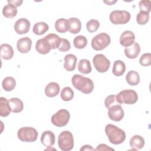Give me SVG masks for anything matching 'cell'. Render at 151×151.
I'll use <instances>...</instances> for the list:
<instances>
[{"instance_id":"31","label":"cell","mask_w":151,"mask_h":151,"mask_svg":"<svg viewBox=\"0 0 151 151\" xmlns=\"http://www.w3.org/2000/svg\"><path fill=\"white\" fill-rule=\"evenodd\" d=\"M2 86L5 91H11L16 86V81L12 77H6L2 80Z\"/></svg>"},{"instance_id":"35","label":"cell","mask_w":151,"mask_h":151,"mask_svg":"<svg viewBox=\"0 0 151 151\" xmlns=\"http://www.w3.org/2000/svg\"><path fill=\"white\" fill-rule=\"evenodd\" d=\"M99 27H100L99 21L97 19H92L88 21L86 24L87 29L90 33L96 32L99 29Z\"/></svg>"},{"instance_id":"25","label":"cell","mask_w":151,"mask_h":151,"mask_svg":"<svg viewBox=\"0 0 151 151\" xmlns=\"http://www.w3.org/2000/svg\"><path fill=\"white\" fill-rule=\"evenodd\" d=\"M126 70V65L121 60H116L114 62L112 73L115 76H122Z\"/></svg>"},{"instance_id":"4","label":"cell","mask_w":151,"mask_h":151,"mask_svg":"<svg viewBox=\"0 0 151 151\" xmlns=\"http://www.w3.org/2000/svg\"><path fill=\"white\" fill-rule=\"evenodd\" d=\"M116 100L120 104H133L137 102L138 100V95L133 90H124L120 91L116 95Z\"/></svg>"},{"instance_id":"9","label":"cell","mask_w":151,"mask_h":151,"mask_svg":"<svg viewBox=\"0 0 151 151\" xmlns=\"http://www.w3.org/2000/svg\"><path fill=\"white\" fill-rule=\"evenodd\" d=\"M93 63L96 70L99 73H105L108 71L110 61L106 56L101 54H98L94 55L93 58Z\"/></svg>"},{"instance_id":"6","label":"cell","mask_w":151,"mask_h":151,"mask_svg":"<svg viewBox=\"0 0 151 151\" xmlns=\"http://www.w3.org/2000/svg\"><path fill=\"white\" fill-rule=\"evenodd\" d=\"M110 42V35L106 32H101L93 38L91 44L94 50L100 51L107 47Z\"/></svg>"},{"instance_id":"37","label":"cell","mask_w":151,"mask_h":151,"mask_svg":"<svg viewBox=\"0 0 151 151\" xmlns=\"http://www.w3.org/2000/svg\"><path fill=\"white\" fill-rule=\"evenodd\" d=\"M140 64L143 67H147L151 64V54L149 52L143 54L139 60Z\"/></svg>"},{"instance_id":"15","label":"cell","mask_w":151,"mask_h":151,"mask_svg":"<svg viewBox=\"0 0 151 151\" xmlns=\"http://www.w3.org/2000/svg\"><path fill=\"white\" fill-rule=\"evenodd\" d=\"M140 45L136 42H134L132 45L129 47H125L124 54L126 57L130 59L136 58L140 54Z\"/></svg>"},{"instance_id":"22","label":"cell","mask_w":151,"mask_h":151,"mask_svg":"<svg viewBox=\"0 0 151 151\" xmlns=\"http://www.w3.org/2000/svg\"><path fill=\"white\" fill-rule=\"evenodd\" d=\"M55 30L61 33H64L69 31L70 24L68 20L65 18H59L55 22Z\"/></svg>"},{"instance_id":"41","label":"cell","mask_w":151,"mask_h":151,"mask_svg":"<svg viewBox=\"0 0 151 151\" xmlns=\"http://www.w3.org/2000/svg\"><path fill=\"white\" fill-rule=\"evenodd\" d=\"M7 2H8V4H11L14 6H15L16 7H18L22 4L23 1L22 0H9V1L8 0Z\"/></svg>"},{"instance_id":"21","label":"cell","mask_w":151,"mask_h":151,"mask_svg":"<svg viewBox=\"0 0 151 151\" xmlns=\"http://www.w3.org/2000/svg\"><path fill=\"white\" fill-rule=\"evenodd\" d=\"M9 104L11 111L13 113H19L24 109V104L21 100L17 97H13L9 99Z\"/></svg>"},{"instance_id":"18","label":"cell","mask_w":151,"mask_h":151,"mask_svg":"<svg viewBox=\"0 0 151 151\" xmlns=\"http://www.w3.org/2000/svg\"><path fill=\"white\" fill-rule=\"evenodd\" d=\"M35 49L38 53L41 54H46L50 51L51 48L50 47L47 40L44 37L43 38L40 39L37 41Z\"/></svg>"},{"instance_id":"1","label":"cell","mask_w":151,"mask_h":151,"mask_svg":"<svg viewBox=\"0 0 151 151\" xmlns=\"http://www.w3.org/2000/svg\"><path fill=\"white\" fill-rule=\"evenodd\" d=\"M71 83L74 88L84 94H90L94 89L93 81L80 74H74L71 78Z\"/></svg>"},{"instance_id":"8","label":"cell","mask_w":151,"mask_h":151,"mask_svg":"<svg viewBox=\"0 0 151 151\" xmlns=\"http://www.w3.org/2000/svg\"><path fill=\"white\" fill-rule=\"evenodd\" d=\"M70 119L69 111L65 109H60L52 116L51 121L57 127H63L67 124Z\"/></svg>"},{"instance_id":"29","label":"cell","mask_w":151,"mask_h":151,"mask_svg":"<svg viewBox=\"0 0 151 151\" xmlns=\"http://www.w3.org/2000/svg\"><path fill=\"white\" fill-rule=\"evenodd\" d=\"M78 70L82 74H89L91 71L90 62L87 59H81L78 64Z\"/></svg>"},{"instance_id":"42","label":"cell","mask_w":151,"mask_h":151,"mask_svg":"<svg viewBox=\"0 0 151 151\" xmlns=\"http://www.w3.org/2000/svg\"><path fill=\"white\" fill-rule=\"evenodd\" d=\"M81 151H86V150H96L91 146L88 145H86L82 146V147L80 149Z\"/></svg>"},{"instance_id":"11","label":"cell","mask_w":151,"mask_h":151,"mask_svg":"<svg viewBox=\"0 0 151 151\" xmlns=\"http://www.w3.org/2000/svg\"><path fill=\"white\" fill-rule=\"evenodd\" d=\"M30 22L26 18H22L18 19L14 24V29L18 34H27L30 28Z\"/></svg>"},{"instance_id":"26","label":"cell","mask_w":151,"mask_h":151,"mask_svg":"<svg viewBox=\"0 0 151 151\" xmlns=\"http://www.w3.org/2000/svg\"><path fill=\"white\" fill-rule=\"evenodd\" d=\"M11 111L9 100L5 97H1L0 98V116L1 117H6L9 115Z\"/></svg>"},{"instance_id":"38","label":"cell","mask_w":151,"mask_h":151,"mask_svg":"<svg viewBox=\"0 0 151 151\" xmlns=\"http://www.w3.org/2000/svg\"><path fill=\"white\" fill-rule=\"evenodd\" d=\"M140 11H145L149 13L151 9V2L149 0H143L139 2Z\"/></svg>"},{"instance_id":"33","label":"cell","mask_w":151,"mask_h":151,"mask_svg":"<svg viewBox=\"0 0 151 151\" xmlns=\"http://www.w3.org/2000/svg\"><path fill=\"white\" fill-rule=\"evenodd\" d=\"M74 94L73 90L70 87H65L61 90L60 97L63 101H68L73 99Z\"/></svg>"},{"instance_id":"17","label":"cell","mask_w":151,"mask_h":151,"mask_svg":"<svg viewBox=\"0 0 151 151\" xmlns=\"http://www.w3.org/2000/svg\"><path fill=\"white\" fill-rule=\"evenodd\" d=\"M0 55L2 58L8 60L14 56V50L12 47L8 44H2L0 46Z\"/></svg>"},{"instance_id":"36","label":"cell","mask_w":151,"mask_h":151,"mask_svg":"<svg viewBox=\"0 0 151 151\" xmlns=\"http://www.w3.org/2000/svg\"><path fill=\"white\" fill-rule=\"evenodd\" d=\"M104 104H105V106L106 107V108H107V109H109V107H110L114 105H116V104L121 105L117 101L116 95H114V94H111V95L108 96L104 100Z\"/></svg>"},{"instance_id":"28","label":"cell","mask_w":151,"mask_h":151,"mask_svg":"<svg viewBox=\"0 0 151 151\" xmlns=\"http://www.w3.org/2000/svg\"><path fill=\"white\" fill-rule=\"evenodd\" d=\"M2 14L6 18H12L17 14V7L11 4H8L3 8Z\"/></svg>"},{"instance_id":"23","label":"cell","mask_w":151,"mask_h":151,"mask_svg":"<svg viewBox=\"0 0 151 151\" xmlns=\"http://www.w3.org/2000/svg\"><path fill=\"white\" fill-rule=\"evenodd\" d=\"M44 38L49 44L51 49L58 48L61 38L58 35L54 33H51L44 37Z\"/></svg>"},{"instance_id":"24","label":"cell","mask_w":151,"mask_h":151,"mask_svg":"<svg viewBox=\"0 0 151 151\" xmlns=\"http://www.w3.org/2000/svg\"><path fill=\"white\" fill-rule=\"evenodd\" d=\"M68 22L70 24L69 32L73 34H78L81 28V23L80 19L74 17L70 18Z\"/></svg>"},{"instance_id":"13","label":"cell","mask_w":151,"mask_h":151,"mask_svg":"<svg viewBox=\"0 0 151 151\" xmlns=\"http://www.w3.org/2000/svg\"><path fill=\"white\" fill-rule=\"evenodd\" d=\"M135 40V35L134 33L129 30L124 31L120 35L119 42L120 44L124 47H129L133 44Z\"/></svg>"},{"instance_id":"3","label":"cell","mask_w":151,"mask_h":151,"mask_svg":"<svg viewBox=\"0 0 151 151\" xmlns=\"http://www.w3.org/2000/svg\"><path fill=\"white\" fill-rule=\"evenodd\" d=\"M58 145L63 151H69L73 149L74 137L73 134L68 131L62 132L58 137Z\"/></svg>"},{"instance_id":"39","label":"cell","mask_w":151,"mask_h":151,"mask_svg":"<svg viewBox=\"0 0 151 151\" xmlns=\"http://www.w3.org/2000/svg\"><path fill=\"white\" fill-rule=\"evenodd\" d=\"M71 48V45L69 41L65 38H61L60 44L58 48V50L61 52H65L68 51Z\"/></svg>"},{"instance_id":"14","label":"cell","mask_w":151,"mask_h":151,"mask_svg":"<svg viewBox=\"0 0 151 151\" xmlns=\"http://www.w3.org/2000/svg\"><path fill=\"white\" fill-rule=\"evenodd\" d=\"M55 141V134L53 132L50 130L44 131L41 136V143L47 147H52Z\"/></svg>"},{"instance_id":"20","label":"cell","mask_w":151,"mask_h":151,"mask_svg":"<svg viewBox=\"0 0 151 151\" xmlns=\"http://www.w3.org/2000/svg\"><path fill=\"white\" fill-rule=\"evenodd\" d=\"M145 145V140L140 135H134L130 140V146L132 150L142 149Z\"/></svg>"},{"instance_id":"7","label":"cell","mask_w":151,"mask_h":151,"mask_svg":"<svg viewBox=\"0 0 151 151\" xmlns=\"http://www.w3.org/2000/svg\"><path fill=\"white\" fill-rule=\"evenodd\" d=\"M130 14L125 10H114L111 12L109 19L114 25L125 24L130 19Z\"/></svg>"},{"instance_id":"43","label":"cell","mask_w":151,"mask_h":151,"mask_svg":"<svg viewBox=\"0 0 151 151\" xmlns=\"http://www.w3.org/2000/svg\"><path fill=\"white\" fill-rule=\"evenodd\" d=\"M103 2L104 3H106L107 4L109 5H111L114 4V3H116L117 2V1H103Z\"/></svg>"},{"instance_id":"34","label":"cell","mask_w":151,"mask_h":151,"mask_svg":"<svg viewBox=\"0 0 151 151\" xmlns=\"http://www.w3.org/2000/svg\"><path fill=\"white\" fill-rule=\"evenodd\" d=\"M149 19V13L145 11H140L136 16V21L139 25L146 24Z\"/></svg>"},{"instance_id":"5","label":"cell","mask_w":151,"mask_h":151,"mask_svg":"<svg viewBox=\"0 0 151 151\" xmlns=\"http://www.w3.org/2000/svg\"><path fill=\"white\" fill-rule=\"evenodd\" d=\"M38 133L37 130L32 127H21L17 133L18 139L25 142H33L37 140Z\"/></svg>"},{"instance_id":"32","label":"cell","mask_w":151,"mask_h":151,"mask_svg":"<svg viewBox=\"0 0 151 151\" xmlns=\"http://www.w3.org/2000/svg\"><path fill=\"white\" fill-rule=\"evenodd\" d=\"M74 47L77 49H83L85 48L87 44V40L83 35H78L73 40Z\"/></svg>"},{"instance_id":"10","label":"cell","mask_w":151,"mask_h":151,"mask_svg":"<svg viewBox=\"0 0 151 151\" xmlns=\"http://www.w3.org/2000/svg\"><path fill=\"white\" fill-rule=\"evenodd\" d=\"M124 110L121 105L116 104L108 109V116L110 120L119 122L124 117Z\"/></svg>"},{"instance_id":"27","label":"cell","mask_w":151,"mask_h":151,"mask_svg":"<svg viewBox=\"0 0 151 151\" xmlns=\"http://www.w3.org/2000/svg\"><path fill=\"white\" fill-rule=\"evenodd\" d=\"M127 83L130 86H136L140 82V76L139 73L134 70L129 71L126 76Z\"/></svg>"},{"instance_id":"19","label":"cell","mask_w":151,"mask_h":151,"mask_svg":"<svg viewBox=\"0 0 151 151\" xmlns=\"http://www.w3.org/2000/svg\"><path fill=\"white\" fill-rule=\"evenodd\" d=\"M60 86L55 82L49 83L45 87V94L48 97H54L60 92Z\"/></svg>"},{"instance_id":"40","label":"cell","mask_w":151,"mask_h":151,"mask_svg":"<svg viewBox=\"0 0 151 151\" xmlns=\"http://www.w3.org/2000/svg\"><path fill=\"white\" fill-rule=\"evenodd\" d=\"M95 150H114V149L109 147L106 144H100V145H99L97 146V147Z\"/></svg>"},{"instance_id":"2","label":"cell","mask_w":151,"mask_h":151,"mask_svg":"<svg viewBox=\"0 0 151 151\" xmlns=\"http://www.w3.org/2000/svg\"><path fill=\"white\" fill-rule=\"evenodd\" d=\"M105 133L109 142L114 145L121 144L126 139L124 131L112 124H108L106 126Z\"/></svg>"},{"instance_id":"30","label":"cell","mask_w":151,"mask_h":151,"mask_svg":"<svg viewBox=\"0 0 151 151\" xmlns=\"http://www.w3.org/2000/svg\"><path fill=\"white\" fill-rule=\"evenodd\" d=\"M49 29L48 25L44 22H40L34 24L32 31L38 35H41L45 33Z\"/></svg>"},{"instance_id":"16","label":"cell","mask_w":151,"mask_h":151,"mask_svg":"<svg viewBox=\"0 0 151 151\" xmlns=\"http://www.w3.org/2000/svg\"><path fill=\"white\" fill-rule=\"evenodd\" d=\"M64 68L68 71H74L77 64V57L74 54H68L64 57Z\"/></svg>"},{"instance_id":"12","label":"cell","mask_w":151,"mask_h":151,"mask_svg":"<svg viewBox=\"0 0 151 151\" xmlns=\"http://www.w3.org/2000/svg\"><path fill=\"white\" fill-rule=\"evenodd\" d=\"M32 41L28 37L19 39L17 43V48L21 53L25 54L28 52L31 48Z\"/></svg>"}]
</instances>
